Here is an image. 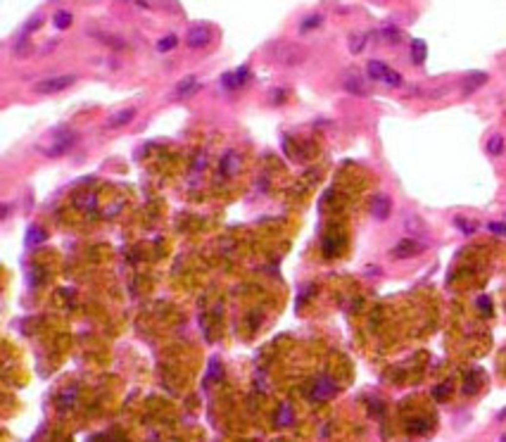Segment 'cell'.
Wrapping results in <instances>:
<instances>
[{"mask_svg":"<svg viewBox=\"0 0 506 442\" xmlns=\"http://www.w3.org/2000/svg\"><path fill=\"white\" fill-rule=\"evenodd\" d=\"M40 24H43V15H40V12H38V15H31V17L26 19V21H24V29H21V36L26 38V36H29V34H31V31H36L38 26H40Z\"/></svg>","mask_w":506,"mask_h":442,"instance_id":"d6986e66","label":"cell"},{"mask_svg":"<svg viewBox=\"0 0 506 442\" xmlns=\"http://www.w3.org/2000/svg\"><path fill=\"white\" fill-rule=\"evenodd\" d=\"M343 88L349 93H354V95H366L368 93V83L364 81L362 74H347L343 79Z\"/></svg>","mask_w":506,"mask_h":442,"instance_id":"30bf717a","label":"cell"},{"mask_svg":"<svg viewBox=\"0 0 506 442\" xmlns=\"http://www.w3.org/2000/svg\"><path fill=\"white\" fill-rule=\"evenodd\" d=\"M55 26H57V29H67V26H72V12H67V10H57V15H55Z\"/></svg>","mask_w":506,"mask_h":442,"instance_id":"cb8c5ba5","label":"cell"},{"mask_svg":"<svg viewBox=\"0 0 506 442\" xmlns=\"http://www.w3.org/2000/svg\"><path fill=\"white\" fill-rule=\"evenodd\" d=\"M366 72H368V76L373 79V81H383V83H387V86H392V88H399L402 83H404V79H402V74L395 72V69H390L385 62H380V60H371L368 64H366Z\"/></svg>","mask_w":506,"mask_h":442,"instance_id":"7a4b0ae2","label":"cell"},{"mask_svg":"<svg viewBox=\"0 0 506 442\" xmlns=\"http://www.w3.org/2000/svg\"><path fill=\"white\" fill-rule=\"evenodd\" d=\"M499 442H506V435H504V438H502V440H499Z\"/></svg>","mask_w":506,"mask_h":442,"instance_id":"836d02e7","label":"cell"},{"mask_svg":"<svg viewBox=\"0 0 506 442\" xmlns=\"http://www.w3.org/2000/svg\"><path fill=\"white\" fill-rule=\"evenodd\" d=\"M499 419H506V409L504 411H499Z\"/></svg>","mask_w":506,"mask_h":442,"instance_id":"d6a6232c","label":"cell"},{"mask_svg":"<svg viewBox=\"0 0 506 442\" xmlns=\"http://www.w3.org/2000/svg\"><path fill=\"white\" fill-rule=\"evenodd\" d=\"M406 430L411 433V435H421V433H428V421L425 419H414V421H409L406 423Z\"/></svg>","mask_w":506,"mask_h":442,"instance_id":"603a6c76","label":"cell"},{"mask_svg":"<svg viewBox=\"0 0 506 442\" xmlns=\"http://www.w3.org/2000/svg\"><path fill=\"white\" fill-rule=\"evenodd\" d=\"M290 423H292V409H290V404H281L278 411H276V425L278 428H285Z\"/></svg>","mask_w":506,"mask_h":442,"instance_id":"2e32d148","label":"cell"},{"mask_svg":"<svg viewBox=\"0 0 506 442\" xmlns=\"http://www.w3.org/2000/svg\"><path fill=\"white\" fill-rule=\"evenodd\" d=\"M335 392H338V383H335L330 376H319V378L314 381L309 395H311L314 402H325V400H330Z\"/></svg>","mask_w":506,"mask_h":442,"instance_id":"5b68a950","label":"cell"},{"mask_svg":"<svg viewBox=\"0 0 506 442\" xmlns=\"http://www.w3.org/2000/svg\"><path fill=\"white\" fill-rule=\"evenodd\" d=\"M209 40H212V29H209L207 24H195V26H190L188 34H185V43H188L190 48H195V50L209 45Z\"/></svg>","mask_w":506,"mask_h":442,"instance_id":"8992f818","label":"cell"},{"mask_svg":"<svg viewBox=\"0 0 506 442\" xmlns=\"http://www.w3.org/2000/svg\"><path fill=\"white\" fill-rule=\"evenodd\" d=\"M454 226H456L464 236H473V233H475V228H478L473 221H466L464 217H454Z\"/></svg>","mask_w":506,"mask_h":442,"instance_id":"ffe728a7","label":"cell"},{"mask_svg":"<svg viewBox=\"0 0 506 442\" xmlns=\"http://www.w3.org/2000/svg\"><path fill=\"white\" fill-rule=\"evenodd\" d=\"M247 79H250V69H247V64L245 67H240V69H235V72H228L221 76V83H223V88H240L243 83H247Z\"/></svg>","mask_w":506,"mask_h":442,"instance_id":"ba28073f","label":"cell"},{"mask_svg":"<svg viewBox=\"0 0 506 442\" xmlns=\"http://www.w3.org/2000/svg\"><path fill=\"white\" fill-rule=\"evenodd\" d=\"M195 88H198V79L195 76H185V79L179 81V86H176V95H188V93H193Z\"/></svg>","mask_w":506,"mask_h":442,"instance_id":"e0dca14e","label":"cell"},{"mask_svg":"<svg viewBox=\"0 0 506 442\" xmlns=\"http://www.w3.org/2000/svg\"><path fill=\"white\" fill-rule=\"evenodd\" d=\"M176 43H179V38L174 36V34H169V36H164V38L157 40V50H160V53H169V50L176 48Z\"/></svg>","mask_w":506,"mask_h":442,"instance_id":"7402d4cb","label":"cell"},{"mask_svg":"<svg viewBox=\"0 0 506 442\" xmlns=\"http://www.w3.org/2000/svg\"><path fill=\"white\" fill-rule=\"evenodd\" d=\"M366 40H368L366 34H352L349 40H347V43H349V53H354V55H357V53H362L364 48H366Z\"/></svg>","mask_w":506,"mask_h":442,"instance_id":"ac0fdd59","label":"cell"},{"mask_svg":"<svg viewBox=\"0 0 506 442\" xmlns=\"http://www.w3.org/2000/svg\"><path fill=\"white\" fill-rule=\"evenodd\" d=\"M487 231L494 233V236H506V223H502V221H489Z\"/></svg>","mask_w":506,"mask_h":442,"instance_id":"4dcf8cb0","label":"cell"},{"mask_svg":"<svg viewBox=\"0 0 506 442\" xmlns=\"http://www.w3.org/2000/svg\"><path fill=\"white\" fill-rule=\"evenodd\" d=\"M319 24H324V17L321 15H309L307 19H302V31H311V29H316Z\"/></svg>","mask_w":506,"mask_h":442,"instance_id":"d4e9b609","label":"cell"},{"mask_svg":"<svg viewBox=\"0 0 506 442\" xmlns=\"http://www.w3.org/2000/svg\"><path fill=\"white\" fill-rule=\"evenodd\" d=\"M74 143H76V131L67 124H60V126L45 131V136L38 141L36 150L43 157H62L72 150Z\"/></svg>","mask_w":506,"mask_h":442,"instance_id":"6da1fadb","label":"cell"},{"mask_svg":"<svg viewBox=\"0 0 506 442\" xmlns=\"http://www.w3.org/2000/svg\"><path fill=\"white\" fill-rule=\"evenodd\" d=\"M29 50H31V43H29L24 36L19 38L17 43H15V48H12V53H15V55H26Z\"/></svg>","mask_w":506,"mask_h":442,"instance_id":"f1b7e54d","label":"cell"},{"mask_svg":"<svg viewBox=\"0 0 506 442\" xmlns=\"http://www.w3.org/2000/svg\"><path fill=\"white\" fill-rule=\"evenodd\" d=\"M43 240H45V233H43V228H38V226H31V228H29V236H26V245H29V247H34V245L43 242Z\"/></svg>","mask_w":506,"mask_h":442,"instance_id":"44dd1931","label":"cell"},{"mask_svg":"<svg viewBox=\"0 0 506 442\" xmlns=\"http://www.w3.org/2000/svg\"><path fill=\"white\" fill-rule=\"evenodd\" d=\"M475 390H478V381H475V371H473V373H468V376H466V383H464V392H466V395H473Z\"/></svg>","mask_w":506,"mask_h":442,"instance_id":"f546056e","label":"cell"},{"mask_svg":"<svg viewBox=\"0 0 506 442\" xmlns=\"http://www.w3.org/2000/svg\"><path fill=\"white\" fill-rule=\"evenodd\" d=\"M475 304L480 307V312H483V314H489V312H492V302H489L487 295H480V297L475 300Z\"/></svg>","mask_w":506,"mask_h":442,"instance_id":"1f68e13d","label":"cell"},{"mask_svg":"<svg viewBox=\"0 0 506 442\" xmlns=\"http://www.w3.org/2000/svg\"><path fill=\"white\" fill-rule=\"evenodd\" d=\"M72 83H76L74 74H62V76H50V79H40L34 83V91L40 95H50V93H60L64 88H69Z\"/></svg>","mask_w":506,"mask_h":442,"instance_id":"3957f363","label":"cell"},{"mask_svg":"<svg viewBox=\"0 0 506 442\" xmlns=\"http://www.w3.org/2000/svg\"><path fill=\"white\" fill-rule=\"evenodd\" d=\"M133 117H136V107H124V110H117L107 119V129H121V126H126L128 121H133Z\"/></svg>","mask_w":506,"mask_h":442,"instance_id":"8fae6325","label":"cell"},{"mask_svg":"<svg viewBox=\"0 0 506 442\" xmlns=\"http://www.w3.org/2000/svg\"><path fill=\"white\" fill-rule=\"evenodd\" d=\"M502 147H504V138L502 136H492L487 141V152L489 155H499L502 152Z\"/></svg>","mask_w":506,"mask_h":442,"instance_id":"484cf974","label":"cell"},{"mask_svg":"<svg viewBox=\"0 0 506 442\" xmlns=\"http://www.w3.org/2000/svg\"><path fill=\"white\" fill-rule=\"evenodd\" d=\"M487 83V74L485 72H470L466 79H464V83H461V91H464V95H470L473 91H478L480 86H485Z\"/></svg>","mask_w":506,"mask_h":442,"instance_id":"7c38bea8","label":"cell"},{"mask_svg":"<svg viewBox=\"0 0 506 442\" xmlns=\"http://www.w3.org/2000/svg\"><path fill=\"white\" fill-rule=\"evenodd\" d=\"M425 57H428V45H425V40L414 38V40H411V60H414V64H423Z\"/></svg>","mask_w":506,"mask_h":442,"instance_id":"5bb4252c","label":"cell"},{"mask_svg":"<svg viewBox=\"0 0 506 442\" xmlns=\"http://www.w3.org/2000/svg\"><path fill=\"white\" fill-rule=\"evenodd\" d=\"M271 53L276 57V62L278 64H285V67H297L304 60V53L295 43H276Z\"/></svg>","mask_w":506,"mask_h":442,"instance_id":"277c9868","label":"cell"},{"mask_svg":"<svg viewBox=\"0 0 506 442\" xmlns=\"http://www.w3.org/2000/svg\"><path fill=\"white\" fill-rule=\"evenodd\" d=\"M390 212H392V200H390L387 195H376V198L371 200V214H373L378 221H385L387 217H390Z\"/></svg>","mask_w":506,"mask_h":442,"instance_id":"9c48e42d","label":"cell"},{"mask_svg":"<svg viewBox=\"0 0 506 442\" xmlns=\"http://www.w3.org/2000/svg\"><path fill=\"white\" fill-rule=\"evenodd\" d=\"M425 250V245L423 242H418V240L414 238H404L399 240L397 245L392 247V255L399 259H406V257H414V255H418V252H423Z\"/></svg>","mask_w":506,"mask_h":442,"instance_id":"52a82bcc","label":"cell"},{"mask_svg":"<svg viewBox=\"0 0 506 442\" xmlns=\"http://www.w3.org/2000/svg\"><path fill=\"white\" fill-rule=\"evenodd\" d=\"M449 392H452V383H442V385H437L433 390V397L437 400V402H442V400L449 397Z\"/></svg>","mask_w":506,"mask_h":442,"instance_id":"4316f807","label":"cell"},{"mask_svg":"<svg viewBox=\"0 0 506 442\" xmlns=\"http://www.w3.org/2000/svg\"><path fill=\"white\" fill-rule=\"evenodd\" d=\"M378 38L385 40V43H399L402 40V31H399L397 26H380Z\"/></svg>","mask_w":506,"mask_h":442,"instance_id":"9a60e30c","label":"cell"},{"mask_svg":"<svg viewBox=\"0 0 506 442\" xmlns=\"http://www.w3.org/2000/svg\"><path fill=\"white\" fill-rule=\"evenodd\" d=\"M217 378H221V364H219V359L214 357V359L209 362V373H207V381L212 383V381H217Z\"/></svg>","mask_w":506,"mask_h":442,"instance_id":"83f0119b","label":"cell"},{"mask_svg":"<svg viewBox=\"0 0 506 442\" xmlns=\"http://www.w3.org/2000/svg\"><path fill=\"white\" fill-rule=\"evenodd\" d=\"M238 169H240V157H238V152L228 150V152L221 157V174H228V176H233Z\"/></svg>","mask_w":506,"mask_h":442,"instance_id":"4fadbf2b","label":"cell"}]
</instances>
